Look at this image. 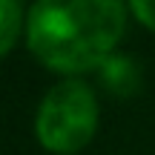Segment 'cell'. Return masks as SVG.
Masks as SVG:
<instances>
[{"instance_id":"cell-5","label":"cell","mask_w":155,"mask_h":155,"mask_svg":"<svg viewBox=\"0 0 155 155\" xmlns=\"http://www.w3.org/2000/svg\"><path fill=\"white\" fill-rule=\"evenodd\" d=\"M127 6L132 9V15L138 17L147 29L155 32V0H127Z\"/></svg>"},{"instance_id":"cell-1","label":"cell","mask_w":155,"mask_h":155,"mask_svg":"<svg viewBox=\"0 0 155 155\" xmlns=\"http://www.w3.org/2000/svg\"><path fill=\"white\" fill-rule=\"evenodd\" d=\"M124 29V0H35L26 17V43L43 66L78 75L115 55Z\"/></svg>"},{"instance_id":"cell-4","label":"cell","mask_w":155,"mask_h":155,"mask_svg":"<svg viewBox=\"0 0 155 155\" xmlns=\"http://www.w3.org/2000/svg\"><path fill=\"white\" fill-rule=\"evenodd\" d=\"M20 29H23L20 0H0V58L17 43Z\"/></svg>"},{"instance_id":"cell-3","label":"cell","mask_w":155,"mask_h":155,"mask_svg":"<svg viewBox=\"0 0 155 155\" xmlns=\"http://www.w3.org/2000/svg\"><path fill=\"white\" fill-rule=\"evenodd\" d=\"M98 81L115 98H129L141 89V69L132 58L127 55H109L104 63L98 66Z\"/></svg>"},{"instance_id":"cell-2","label":"cell","mask_w":155,"mask_h":155,"mask_svg":"<svg viewBox=\"0 0 155 155\" xmlns=\"http://www.w3.org/2000/svg\"><path fill=\"white\" fill-rule=\"evenodd\" d=\"M98 129V98L81 78H63L43 95L35 115V135L49 152H78Z\"/></svg>"}]
</instances>
